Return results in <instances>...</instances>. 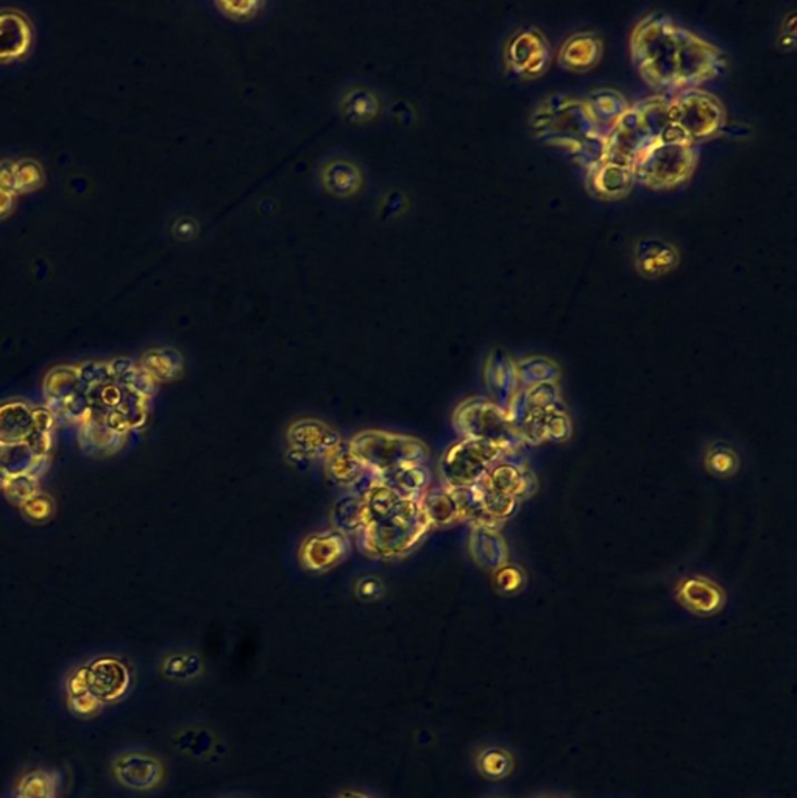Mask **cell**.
<instances>
[{
    "label": "cell",
    "mask_w": 797,
    "mask_h": 798,
    "mask_svg": "<svg viewBox=\"0 0 797 798\" xmlns=\"http://www.w3.org/2000/svg\"><path fill=\"white\" fill-rule=\"evenodd\" d=\"M325 463L331 479L344 487H348L365 470L356 459L355 454L351 452L348 442L339 443L330 456L326 457Z\"/></svg>",
    "instance_id": "26"
},
{
    "label": "cell",
    "mask_w": 797,
    "mask_h": 798,
    "mask_svg": "<svg viewBox=\"0 0 797 798\" xmlns=\"http://www.w3.org/2000/svg\"><path fill=\"white\" fill-rule=\"evenodd\" d=\"M58 777L46 770H33L16 786L15 798H57Z\"/></svg>",
    "instance_id": "28"
},
{
    "label": "cell",
    "mask_w": 797,
    "mask_h": 798,
    "mask_svg": "<svg viewBox=\"0 0 797 798\" xmlns=\"http://www.w3.org/2000/svg\"><path fill=\"white\" fill-rule=\"evenodd\" d=\"M364 505L365 526L358 537L370 557H404L431 530L418 499L404 498L381 481L365 496Z\"/></svg>",
    "instance_id": "2"
},
{
    "label": "cell",
    "mask_w": 797,
    "mask_h": 798,
    "mask_svg": "<svg viewBox=\"0 0 797 798\" xmlns=\"http://www.w3.org/2000/svg\"><path fill=\"white\" fill-rule=\"evenodd\" d=\"M559 376V367L546 357H528L517 364L518 385L523 389L545 382H557Z\"/></svg>",
    "instance_id": "27"
},
{
    "label": "cell",
    "mask_w": 797,
    "mask_h": 798,
    "mask_svg": "<svg viewBox=\"0 0 797 798\" xmlns=\"http://www.w3.org/2000/svg\"><path fill=\"white\" fill-rule=\"evenodd\" d=\"M696 152L690 141H662L632 161L634 180L652 188H670L681 183L695 167Z\"/></svg>",
    "instance_id": "8"
},
{
    "label": "cell",
    "mask_w": 797,
    "mask_h": 798,
    "mask_svg": "<svg viewBox=\"0 0 797 798\" xmlns=\"http://www.w3.org/2000/svg\"><path fill=\"white\" fill-rule=\"evenodd\" d=\"M348 443L362 467L378 476L406 465H425L429 457L428 446L422 440L398 432L369 429Z\"/></svg>",
    "instance_id": "6"
},
{
    "label": "cell",
    "mask_w": 797,
    "mask_h": 798,
    "mask_svg": "<svg viewBox=\"0 0 797 798\" xmlns=\"http://www.w3.org/2000/svg\"><path fill=\"white\" fill-rule=\"evenodd\" d=\"M631 47L646 82L668 92L696 89L726 66L720 49L660 13L635 25Z\"/></svg>",
    "instance_id": "1"
},
{
    "label": "cell",
    "mask_w": 797,
    "mask_h": 798,
    "mask_svg": "<svg viewBox=\"0 0 797 798\" xmlns=\"http://www.w3.org/2000/svg\"><path fill=\"white\" fill-rule=\"evenodd\" d=\"M359 596L364 597L367 601H373L383 594V583L375 577H365L359 580L358 587H356Z\"/></svg>",
    "instance_id": "34"
},
{
    "label": "cell",
    "mask_w": 797,
    "mask_h": 798,
    "mask_svg": "<svg viewBox=\"0 0 797 798\" xmlns=\"http://www.w3.org/2000/svg\"><path fill=\"white\" fill-rule=\"evenodd\" d=\"M634 175L629 167L610 161H599L590 167V184L596 194L603 197H620L631 191Z\"/></svg>",
    "instance_id": "18"
},
{
    "label": "cell",
    "mask_w": 797,
    "mask_h": 798,
    "mask_svg": "<svg viewBox=\"0 0 797 798\" xmlns=\"http://www.w3.org/2000/svg\"><path fill=\"white\" fill-rule=\"evenodd\" d=\"M287 442L291 445V451L312 462L317 459L325 460L342 442V438L323 421L316 418H302L291 424V428L287 431Z\"/></svg>",
    "instance_id": "13"
},
{
    "label": "cell",
    "mask_w": 797,
    "mask_h": 798,
    "mask_svg": "<svg viewBox=\"0 0 797 798\" xmlns=\"http://www.w3.org/2000/svg\"><path fill=\"white\" fill-rule=\"evenodd\" d=\"M535 128L539 135L559 142L570 150L574 158L589 167L603 161L606 138L596 125L585 102L559 97L550 100L535 114Z\"/></svg>",
    "instance_id": "3"
},
{
    "label": "cell",
    "mask_w": 797,
    "mask_h": 798,
    "mask_svg": "<svg viewBox=\"0 0 797 798\" xmlns=\"http://www.w3.org/2000/svg\"><path fill=\"white\" fill-rule=\"evenodd\" d=\"M525 576L518 566L503 565L495 571V582L498 590L503 593H514L523 585Z\"/></svg>",
    "instance_id": "31"
},
{
    "label": "cell",
    "mask_w": 797,
    "mask_h": 798,
    "mask_svg": "<svg viewBox=\"0 0 797 798\" xmlns=\"http://www.w3.org/2000/svg\"><path fill=\"white\" fill-rule=\"evenodd\" d=\"M507 414L521 442L543 445L564 442L571 435V420L557 382L523 389L512 399Z\"/></svg>",
    "instance_id": "5"
},
{
    "label": "cell",
    "mask_w": 797,
    "mask_h": 798,
    "mask_svg": "<svg viewBox=\"0 0 797 798\" xmlns=\"http://www.w3.org/2000/svg\"><path fill=\"white\" fill-rule=\"evenodd\" d=\"M492 401L507 410L518 393L517 364L501 350L493 351L484 370Z\"/></svg>",
    "instance_id": "16"
},
{
    "label": "cell",
    "mask_w": 797,
    "mask_h": 798,
    "mask_svg": "<svg viewBox=\"0 0 797 798\" xmlns=\"http://www.w3.org/2000/svg\"><path fill=\"white\" fill-rule=\"evenodd\" d=\"M509 456V454H507ZM482 484L490 490L501 493L504 496H511L514 499L528 498L537 491V479L534 474L523 467L521 463L511 462L506 456L493 465Z\"/></svg>",
    "instance_id": "15"
},
{
    "label": "cell",
    "mask_w": 797,
    "mask_h": 798,
    "mask_svg": "<svg viewBox=\"0 0 797 798\" xmlns=\"http://www.w3.org/2000/svg\"><path fill=\"white\" fill-rule=\"evenodd\" d=\"M194 664H199V660L192 655H174L167 658L163 671L167 677L185 678L194 674Z\"/></svg>",
    "instance_id": "32"
},
{
    "label": "cell",
    "mask_w": 797,
    "mask_h": 798,
    "mask_svg": "<svg viewBox=\"0 0 797 798\" xmlns=\"http://www.w3.org/2000/svg\"><path fill=\"white\" fill-rule=\"evenodd\" d=\"M331 521L334 530L341 532L345 537L361 534L365 526L364 499L351 493L341 496L331 509Z\"/></svg>",
    "instance_id": "23"
},
{
    "label": "cell",
    "mask_w": 797,
    "mask_h": 798,
    "mask_svg": "<svg viewBox=\"0 0 797 798\" xmlns=\"http://www.w3.org/2000/svg\"><path fill=\"white\" fill-rule=\"evenodd\" d=\"M468 551L476 565L492 571H496L507 562L506 541L496 527L473 526L468 540Z\"/></svg>",
    "instance_id": "17"
},
{
    "label": "cell",
    "mask_w": 797,
    "mask_h": 798,
    "mask_svg": "<svg viewBox=\"0 0 797 798\" xmlns=\"http://www.w3.org/2000/svg\"><path fill=\"white\" fill-rule=\"evenodd\" d=\"M601 55V41L592 33H576L567 39L560 50V61L573 69L592 66Z\"/></svg>",
    "instance_id": "24"
},
{
    "label": "cell",
    "mask_w": 797,
    "mask_h": 798,
    "mask_svg": "<svg viewBox=\"0 0 797 798\" xmlns=\"http://www.w3.org/2000/svg\"><path fill=\"white\" fill-rule=\"evenodd\" d=\"M514 761L512 756L503 749H490L482 750L481 755L478 756V769L482 775L489 778H503L509 775Z\"/></svg>",
    "instance_id": "29"
},
{
    "label": "cell",
    "mask_w": 797,
    "mask_h": 798,
    "mask_svg": "<svg viewBox=\"0 0 797 798\" xmlns=\"http://www.w3.org/2000/svg\"><path fill=\"white\" fill-rule=\"evenodd\" d=\"M679 599L690 610L701 613V615H710V613L720 610L724 596L715 583L702 579V577H693V579H687L681 583Z\"/></svg>",
    "instance_id": "19"
},
{
    "label": "cell",
    "mask_w": 797,
    "mask_h": 798,
    "mask_svg": "<svg viewBox=\"0 0 797 798\" xmlns=\"http://www.w3.org/2000/svg\"><path fill=\"white\" fill-rule=\"evenodd\" d=\"M418 501H420L423 515L431 529L451 526V524L461 521V513L457 509L456 499L448 487L429 488Z\"/></svg>",
    "instance_id": "20"
},
{
    "label": "cell",
    "mask_w": 797,
    "mask_h": 798,
    "mask_svg": "<svg viewBox=\"0 0 797 798\" xmlns=\"http://www.w3.org/2000/svg\"><path fill=\"white\" fill-rule=\"evenodd\" d=\"M378 477L381 484L397 491L404 498L420 499L431 485V473L425 465H406Z\"/></svg>",
    "instance_id": "21"
},
{
    "label": "cell",
    "mask_w": 797,
    "mask_h": 798,
    "mask_svg": "<svg viewBox=\"0 0 797 798\" xmlns=\"http://www.w3.org/2000/svg\"><path fill=\"white\" fill-rule=\"evenodd\" d=\"M147 376L156 381H169V379L177 378L181 373V362L177 356H156L155 361L150 362L146 368Z\"/></svg>",
    "instance_id": "30"
},
{
    "label": "cell",
    "mask_w": 797,
    "mask_h": 798,
    "mask_svg": "<svg viewBox=\"0 0 797 798\" xmlns=\"http://www.w3.org/2000/svg\"><path fill=\"white\" fill-rule=\"evenodd\" d=\"M132 682V669L121 658L110 655L94 658L71 672L66 680V705L75 716L89 719L103 708L121 702Z\"/></svg>",
    "instance_id": "4"
},
{
    "label": "cell",
    "mask_w": 797,
    "mask_h": 798,
    "mask_svg": "<svg viewBox=\"0 0 797 798\" xmlns=\"http://www.w3.org/2000/svg\"><path fill=\"white\" fill-rule=\"evenodd\" d=\"M550 58V44L532 25L523 27L511 38L506 49L507 64L515 74L534 77L545 69Z\"/></svg>",
    "instance_id": "12"
},
{
    "label": "cell",
    "mask_w": 797,
    "mask_h": 798,
    "mask_svg": "<svg viewBox=\"0 0 797 798\" xmlns=\"http://www.w3.org/2000/svg\"><path fill=\"white\" fill-rule=\"evenodd\" d=\"M668 117L691 142L715 135L723 125L721 103L701 89H685L668 97Z\"/></svg>",
    "instance_id": "10"
},
{
    "label": "cell",
    "mask_w": 797,
    "mask_h": 798,
    "mask_svg": "<svg viewBox=\"0 0 797 798\" xmlns=\"http://www.w3.org/2000/svg\"><path fill=\"white\" fill-rule=\"evenodd\" d=\"M585 105L589 108L590 114L595 119L596 125L603 133L604 138H606L610 128L615 125V122L620 119L621 114L627 110L623 97L618 92L609 91V89L593 92L590 100H587Z\"/></svg>",
    "instance_id": "25"
},
{
    "label": "cell",
    "mask_w": 797,
    "mask_h": 798,
    "mask_svg": "<svg viewBox=\"0 0 797 798\" xmlns=\"http://www.w3.org/2000/svg\"><path fill=\"white\" fill-rule=\"evenodd\" d=\"M637 261L643 272L648 275H659L673 269L677 264V251L665 241L649 237L638 244Z\"/></svg>",
    "instance_id": "22"
},
{
    "label": "cell",
    "mask_w": 797,
    "mask_h": 798,
    "mask_svg": "<svg viewBox=\"0 0 797 798\" xmlns=\"http://www.w3.org/2000/svg\"><path fill=\"white\" fill-rule=\"evenodd\" d=\"M113 777L122 788L135 792L153 791L164 778V766L156 756L141 750L121 753L113 761Z\"/></svg>",
    "instance_id": "11"
},
{
    "label": "cell",
    "mask_w": 797,
    "mask_h": 798,
    "mask_svg": "<svg viewBox=\"0 0 797 798\" xmlns=\"http://www.w3.org/2000/svg\"><path fill=\"white\" fill-rule=\"evenodd\" d=\"M453 426L462 438L489 443L507 454L525 445L515 431L507 410L482 396L465 399L456 407Z\"/></svg>",
    "instance_id": "7"
},
{
    "label": "cell",
    "mask_w": 797,
    "mask_h": 798,
    "mask_svg": "<svg viewBox=\"0 0 797 798\" xmlns=\"http://www.w3.org/2000/svg\"><path fill=\"white\" fill-rule=\"evenodd\" d=\"M709 467L713 473L721 474V476L730 474L737 468V457L730 449L720 446V448L713 449L712 454H710Z\"/></svg>",
    "instance_id": "33"
},
{
    "label": "cell",
    "mask_w": 797,
    "mask_h": 798,
    "mask_svg": "<svg viewBox=\"0 0 797 798\" xmlns=\"http://www.w3.org/2000/svg\"><path fill=\"white\" fill-rule=\"evenodd\" d=\"M347 555V537L334 529L309 535L300 548L302 565L314 573H323L341 565Z\"/></svg>",
    "instance_id": "14"
},
{
    "label": "cell",
    "mask_w": 797,
    "mask_h": 798,
    "mask_svg": "<svg viewBox=\"0 0 797 798\" xmlns=\"http://www.w3.org/2000/svg\"><path fill=\"white\" fill-rule=\"evenodd\" d=\"M504 456H507V452L489 443L461 438L459 442L448 446L440 459L443 487L462 488L479 484Z\"/></svg>",
    "instance_id": "9"
}]
</instances>
